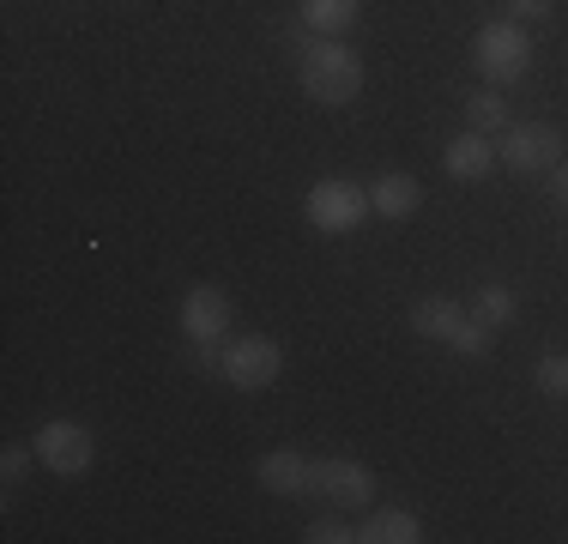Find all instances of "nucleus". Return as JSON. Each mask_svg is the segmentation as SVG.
Instances as JSON below:
<instances>
[{
    "label": "nucleus",
    "instance_id": "f257e3e1",
    "mask_svg": "<svg viewBox=\"0 0 568 544\" xmlns=\"http://www.w3.org/2000/svg\"><path fill=\"white\" fill-rule=\"evenodd\" d=\"M303 91L315 103H327V109H339V103H351L363 91V61L351 49H339L333 37H315V43L303 49Z\"/></svg>",
    "mask_w": 568,
    "mask_h": 544
},
{
    "label": "nucleus",
    "instance_id": "f03ea898",
    "mask_svg": "<svg viewBox=\"0 0 568 544\" xmlns=\"http://www.w3.org/2000/svg\"><path fill=\"white\" fill-rule=\"evenodd\" d=\"M412 326L424 339H442V345H454L459 357H484L490 351V326H484L478 315H466L459 303H448V296H429V303L412 309Z\"/></svg>",
    "mask_w": 568,
    "mask_h": 544
},
{
    "label": "nucleus",
    "instance_id": "7ed1b4c3",
    "mask_svg": "<svg viewBox=\"0 0 568 544\" xmlns=\"http://www.w3.org/2000/svg\"><path fill=\"white\" fill-rule=\"evenodd\" d=\"M478 67L490 85H514V79H526V67H532V43H526L520 19H490L478 31Z\"/></svg>",
    "mask_w": 568,
    "mask_h": 544
},
{
    "label": "nucleus",
    "instance_id": "20e7f679",
    "mask_svg": "<svg viewBox=\"0 0 568 544\" xmlns=\"http://www.w3.org/2000/svg\"><path fill=\"white\" fill-rule=\"evenodd\" d=\"M303 212H308V224L327 230V236H351L375 206H369V188H357V182H315Z\"/></svg>",
    "mask_w": 568,
    "mask_h": 544
},
{
    "label": "nucleus",
    "instance_id": "39448f33",
    "mask_svg": "<svg viewBox=\"0 0 568 544\" xmlns=\"http://www.w3.org/2000/svg\"><path fill=\"white\" fill-rule=\"evenodd\" d=\"M568 158V140L550 121H520V128L503 133V163L508 170H557Z\"/></svg>",
    "mask_w": 568,
    "mask_h": 544
},
{
    "label": "nucleus",
    "instance_id": "423d86ee",
    "mask_svg": "<svg viewBox=\"0 0 568 544\" xmlns=\"http://www.w3.org/2000/svg\"><path fill=\"white\" fill-rule=\"evenodd\" d=\"M224 381L230 387H242V393H254V387H273L278 370H284V351L273 345V339H236V345L224 351Z\"/></svg>",
    "mask_w": 568,
    "mask_h": 544
},
{
    "label": "nucleus",
    "instance_id": "0eeeda50",
    "mask_svg": "<svg viewBox=\"0 0 568 544\" xmlns=\"http://www.w3.org/2000/svg\"><path fill=\"white\" fill-rule=\"evenodd\" d=\"M91 435L85 424H73V417H55V424H43L37 430V460H43L49 472H61V478H79V472L91 466Z\"/></svg>",
    "mask_w": 568,
    "mask_h": 544
},
{
    "label": "nucleus",
    "instance_id": "6e6552de",
    "mask_svg": "<svg viewBox=\"0 0 568 544\" xmlns=\"http://www.w3.org/2000/svg\"><path fill=\"white\" fill-rule=\"evenodd\" d=\"M315 490L339 508H363V502H375V472L363 460L333 454V460H315Z\"/></svg>",
    "mask_w": 568,
    "mask_h": 544
},
{
    "label": "nucleus",
    "instance_id": "1a4fd4ad",
    "mask_svg": "<svg viewBox=\"0 0 568 544\" xmlns=\"http://www.w3.org/2000/svg\"><path fill=\"white\" fill-rule=\"evenodd\" d=\"M182 333L194 339V345H219L230 333V296L212 291V284H200V291L182 296Z\"/></svg>",
    "mask_w": 568,
    "mask_h": 544
},
{
    "label": "nucleus",
    "instance_id": "9d476101",
    "mask_svg": "<svg viewBox=\"0 0 568 544\" xmlns=\"http://www.w3.org/2000/svg\"><path fill=\"white\" fill-rule=\"evenodd\" d=\"M261 484L273 496H303V490H315V460H303L296 447H273V454H261Z\"/></svg>",
    "mask_w": 568,
    "mask_h": 544
},
{
    "label": "nucleus",
    "instance_id": "9b49d317",
    "mask_svg": "<svg viewBox=\"0 0 568 544\" xmlns=\"http://www.w3.org/2000/svg\"><path fill=\"white\" fill-rule=\"evenodd\" d=\"M369 206H375V218H412L417 206H424V182L405 175V170H387V175H375Z\"/></svg>",
    "mask_w": 568,
    "mask_h": 544
},
{
    "label": "nucleus",
    "instance_id": "f8f14e48",
    "mask_svg": "<svg viewBox=\"0 0 568 544\" xmlns=\"http://www.w3.org/2000/svg\"><path fill=\"white\" fill-rule=\"evenodd\" d=\"M442 163H448V175L454 182H484L490 175V163H496V145H490V133H459V140H448V152H442Z\"/></svg>",
    "mask_w": 568,
    "mask_h": 544
},
{
    "label": "nucleus",
    "instance_id": "ddd939ff",
    "mask_svg": "<svg viewBox=\"0 0 568 544\" xmlns=\"http://www.w3.org/2000/svg\"><path fill=\"white\" fill-rule=\"evenodd\" d=\"M357 538L363 544H417L424 526H417V514H405V508H382L369 526H357Z\"/></svg>",
    "mask_w": 568,
    "mask_h": 544
},
{
    "label": "nucleus",
    "instance_id": "4468645a",
    "mask_svg": "<svg viewBox=\"0 0 568 544\" xmlns=\"http://www.w3.org/2000/svg\"><path fill=\"white\" fill-rule=\"evenodd\" d=\"M466 128L471 133H508L514 121H508V98L496 85H484V91H471L466 98Z\"/></svg>",
    "mask_w": 568,
    "mask_h": 544
},
{
    "label": "nucleus",
    "instance_id": "2eb2a0df",
    "mask_svg": "<svg viewBox=\"0 0 568 544\" xmlns=\"http://www.w3.org/2000/svg\"><path fill=\"white\" fill-rule=\"evenodd\" d=\"M303 24L308 31H321V37H339L351 19H357V0H303Z\"/></svg>",
    "mask_w": 568,
    "mask_h": 544
},
{
    "label": "nucleus",
    "instance_id": "dca6fc26",
    "mask_svg": "<svg viewBox=\"0 0 568 544\" xmlns=\"http://www.w3.org/2000/svg\"><path fill=\"white\" fill-rule=\"evenodd\" d=\"M538 393L545 400H568V351H550V357H538Z\"/></svg>",
    "mask_w": 568,
    "mask_h": 544
},
{
    "label": "nucleus",
    "instance_id": "f3484780",
    "mask_svg": "<svg viewBox=\"0 0 568 544\" xmlns=\"http://www.w3.org/2000/svg\"><path fill=\"white\" fill-rule=\"evenodd\" d=\"M478 321H484V326L514 321V296H508V284H484V291H478Z\"/></svg>",
    "mask_w": 568,
    "mask_h": 544
},
{
    "label": "nucleus",
    "instance_id": "a211bd4d",
    "mask_svg": "<svg viewBox=\"0 0 568 544\" xmlns=\"http://www.w3.org/2000/svg\"><path fill=\"white\" fill-rule=\"evenodd\" d=\"M303 538H308V544H351V538H357V526H345V521H315Z\"/></svg>",
    "mask_w": 568,
    "mask_h": 544
},
{
    "label": "nucleus",
    "instance_id": "6ab92c4d",
    "mask_svg": "<svg viewBox=\"0 0 568 544\" xmlns=\"http://www.w3.org/2000/svg\"><path fill=\"white\" fill-rule=\"evenodd\" d=\"M31 454H37V442H31V447H7V454H0V472H7V484H19L24 472H31Z\"/></svg>",
    "mask_w": 568,
    "mask_h": 544
},
{
    "label": "nucleus",
    "instance_id": "aec40b11",
    "mask_svg": "<svg viewBox=\"0 0 568 544\" xmlns=\"http://www.w3.org/2000/svg\"><path fill=\"white\" fill-rule=\"evenodd\" d=\"M538 12H550V0H508V19H538Z\"/></svg>",
    "mask_w": 568,
    "mask_h": 544
},
{
    "label": "nucleus",
    "instance_id": "412c9836",
    "mask_svg": "<svg viewBox=\"0 0 568 544\" xmlns=\"http://www.w3.org/2000/svg\"><path fill=\"white\" fill-rule=\"evenodd\" d=\"M550 194H557V200H562V206H568V158L557 163V170H550Z\"/></svg>",
    "mask_w": 568,
    "mask_h": 544
}]
</instances>
